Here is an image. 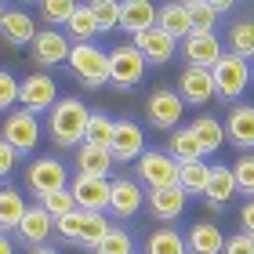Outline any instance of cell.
<instances>
[{"instance_id":"11","label":"cell","mask_w":254,"mask_h":254,"mask_svg":"<svg viewBox=\"0 0 254 254\" xmlns=\"http://www.w3.org/2000/svg\"><path fill=\"white\" fill-rule=\"evenodd\" d=\"M0 138L15 149L18 156H26V153H33L37 149V142H40V120L33 117V113H26V109H18V113H11V117L4 120V131H0Z\"/></svg>"},{"instance_id":"1","label":"cell","mask_w":254,"mask_h":254,"mask_svg":"<svg viewBox=\"0 0 254 254\" xmlns=\"http://www.w3.org/2000/svg\"><path fill=\"white\" fill-rule=\"evenodd\" d=\"M91 109L80 102L76 95L59 98L48 109V138L59 149H76V142H84V127H87Z\"/></svg>"},{"instance_id":"40","label":"cell","mask_w":254,"mask_h":254,"mask_svg":"<svg viewBox=\"0 0 254 254\" xmlns=\"http://www.w3.org/2000/svg\"><path fill=\"white\" fill-rule=\"evenodd\" d=\"M131 251H134V247H131V236H127L124 229H117V225H113L109 236L95 247V254H131Z\"/></svg>"},{"instance_id":"14","label":"cell","mask_w":254,"mask_h":254,"mask_svg":"<svg viewBox=\"0 0 254 254\" xmlns=\"http://www.w3.org/2000/svg\"><path fill=\"white\" fill-rule=\"evenodd\" d=\"M131 48L145 59V65H167V62L178 55V40H171L167 33H160V29L153 26V29L138 33V37L131 40Z\"/></svg>"},{"instance_id":"4","label":"cell","mask_w":254,"mask_h":254,"mask_svg":"<svg viewBox=\"0 0 254 254\" xmlns=\"http://www.w3.org/2000/svg\"><path fill=\"white\" fill-rule=\"evenodd\" d=\"M26 186L37 200H44V196H51V192L69 189V171H65V164L59 156H37L26 171Z\"/></svg>"},{"instance_id":"28","label":"cell","mask_w":254,"mask_h":254,"mask_svg":"<svg viewBox=\"0 0 254 254\" xmlns=\"http://www.w3.org/2000/svg\"><path fill=\"white\" fill-rule=\"evenodd\" d=\"M156 29L167 33L171 40H186L189 33H192L186 7H182V4H164V7H156Z\"/></svg>"},{"instance_id":"24","label":"cell","mask_w":254,"mask_h":254,"mask_svg":"<svg viewBox=\"0 0 254 254\" xmlns=\"http://www.w3.org/2000/svg\"><path fill=\"white\" fill-rule=\"evenodd\" d=\"M225 236L214 222H196L186 233V254H222Z\"/></svg>"},{"instance_id":"47","label":"cell","mask_w":254,"mask_h":254,"mask_svg":"<svg viewBox=\"0 0 254 254\" xmlns=\"http://www.w3.org/2000/svg\"><path fill=\"white\" fill-rule=\"evenodd\" d=\"M0 254H15V244H11V236L0 233Z\"/></svg>"},{"instance_id":"3","label":"cell","mask_w":254,"mask_h":254,"mask_svg":"<svg viewBox=\"0 0 254 254\" xmlns=\"http://www.w3.org/2000/svg\"><path fill=\"white\" fill-rule=\"evenodd\" d=\"M69 69L84 80V87H102L109 84V55L98 44H73L69 48Z\"/></svg>"},{"instance_id":"8","label":"cell","mask_w":254,"mask_h":254,"mask_svg":"<svg viewBox=\"0 0 254 254\" xmlns=\"http://www.w3.org/2000/svg\"><path fill=\"white\" fill-rule=\"evenodd\" d=\"M145 153V131L142 124H134L131 117H120L113 127V142H109V156L113 164H134Z\"/></svg>"},{"instance_id":"15","label":"cell","mask_w":254,"mask_h":254,"mask_svg":"<svg viewBox=\"0 0 254 254\" xmlns=\"http://www.w3.org/2000/svg\"><path fill=\"white\" fill-rule=\"evenodd\" d=\"M225 142L244 149V153H254V106H247V102H236L233 109H229L225 117Z\"/></svg>"},{"instance_id":"36","label":"cell","mask_w":254,"mask_h":254,"mask_svg":"<svg viewBox=\"0 0 254 254\" xmlns=\"http://www.w3.org/2000/svg\"><path fill=\"white\" fill-rule=\"evenodd\" d=\"M186 15H189V26H192V33H214V22H218V15L211 11V0H186Z\"/></svg>"},{"instance_id":"32","label":"cell","mask_w":254,"mask_h":254,"mask_svg":"<svg viewBox=\"0 0 254 254\" xmlns=\"http://www.w3.org/2000/svg\"><path fill=\"white\" fill-rule=\"evenodd\" d=\"M167 156L175 160V164H189V160H203L200 156V145H196V138L189 127H175L171 131V142H167Z\"/></svg>"},{"instance_id":"27","label":"cell","mask_w":254,"mask_h":254,"mask_svg":"<svg viewBox=\"0 0 254 254\" xmlns=\"http://www.w3.org/2000/svg\"><path fill=\"white\" fill-rule=\"evenodd\" d=\"M26 200H22V192L15 186H0V233H15L18 222H22V214H26Z\"/></svg>"},{"instance_id":"35","label":"cell","mask_w":254,"mask_h":254,"mask_svg":"<svg viewBox=\"0 0 254 254\" xmlns=\"http://www.w3.org/2000/svg\"><path fill=\"white\" fill-rule=\"evenodd\" d=\"M87 11L98 22V33L120 29V0H87Z\"/></svg>"},{"instance_id":"9","label":"cell","mask_w":254,"mask_h":254,"mask_svg":"<svg viewBox=\"0 0 254 254\" xmlns=\"http://www.w3.org/2000/svg\"><path fill=\"white\" fill-rule=\"evenodd\" d=\"M145 117L153 127L160 131H175L186 117V102L178 98V91H167V87H156L153 95L145 98Z\"/></svg>"},{"instance_id":"37","label":"cell","mask_w":254,"mask_h":254,"mask_svg":"<svg viewBox=\"0 0 254 254\" xmlns=\"http://www.w3.org/2000/svg\"><path fill=\"white\" fill-rule=\"evenodd\" d=\"M233 171V182H236V192H244L247 200H254V153H240L236 164L229 167Z\"/></svg>"},{"instance_id":"49","label":"cell","mask_w":254,"mask_h":254,"mask_svg":"<svg viewBox=\"0 0 254 254\" xmlns=\"http://www.w3.org/2000/svg\"><path fill=\"white\" fill-rule=\"evenodd\" d=\"M131 254H134V251H131Z\"/></svg>"},{"instance_id":"46","label":"cell","mask_w":254,"mask_h":254,"mask_svg":"<svg viewBox=\"0 0 254 254\" xmlns=\"http://www.w3.org/2000/svg\"><path fill=\"white\" fill-rule=\"evenodd\" d=\"M211 11H214V15H229L233 4H229V0H211Z\"/></svg>"},{"instance_id":"26","label":"cell","mask_w":254,"mask_h":254,"mask_svg":"<svg viewBox=\"0 0 254 254\" xmlns=\"http://www.w3.org/2000/svg\"><path fill=\"white\" fill-rule=\"evenodd\" d=\"M109 171H113L109 149H95V145H80V149H76V175H87V178H109Z\"/></svg>"},{"instance_id":"5","label":"cell","mask_w":254,"mask_h":254,"mask_svg":"<svg viewBox=\"0 0 254 254\" xmlns=\"http://www.w3.org/2000/svg\"><path fill=\"white\" fill-rule=\"evenodd\" d=\"M134 171H138V186H149V192L178 186V164L164 153V149H145V153L138 156Z\"/></svg>"},{"instance_id":"23","label":"cell","mask_w":254,"mask_h":254,"mask_svg":"<svg viewBox=\"0 0 254 254\" xmlns=\"http://www.w3.org/2000/svg\"><path fill=\"white\" fill-rule=\"evenodd\" d=\"M225 51L236 55V59H244V62L254 59V18L251 15L233 18V26L225 29Z\"/></svg>"},{"instance_id":"22","label":"cell","mask_w":254,"mask_h":254,"mask_svg":"<svg viewBox=\"0 0 254 254\" xmlns=\"http://www.w3.org/2000/svg\"><path fill=\"white\" fill-rule=\"evenodd\" d=\"M207 207L211 211H225V203L236 196V182H233V171H229L225 164H211V178H207Z\"/></svg>"},{"instance_id":"19","label":"cell","mask_w":254,"mask_h":254,"mask_svg":"<svg viewBox=\"0 0 254 254\" xmlns=\"http://www.w3.org/2000/svg\"><path fill=\"white\" fill-rule=\"evenodd\" d=\"M51 233H55V222H51V214L44 211L40 203L26 207V214H22V222H18V229H15V236H18L26 247H44Z\"/></svg>"},{"instance_id":"45","label":"cell","mask_w":254,"mask_h":254,"mask_svg":"<svg viewBox=\"0 0 254 254\" xmlns=\"http://www.w3.org/2000/svg\"><path fill=\"white\" fill-rule=\"evenodd\" d=\"M240 225H244V236L254 240V200H247L244 207H240Z\"/></svg>"},{"instance_id":"16","label":"cell","mask_w":254,"mask_h":254,"mask_svg":"<svg viewBox=\"0 0 254 254\" xmlns=\"http://www.w3.org/2000/svg\"><path fill=\"white\" fill-rule=\"evenodd\" d=\"M182 55H186V62L192 69H211L225 55V48H222V40H218L214 33H189V37L182 40Z\"/></svg>"},{"instance_id":"39","label":"cell","mask_w":254,"mask_h":254,"mask_svg":"<svg viewBox=\"0 0 254 254\" xmlns=\"http://www.w3.org/2000/svg\"><path fill=\"white\" fill-rule=\"evenodd\" d=\"M37 203L51 214V222H59V218H65V214H73V211H76V203H73V196H69V189L51 192V196H44V200H37Z\"/></svg>"},{"instance_id":"2","label":"cell","mask_w":254,"mask_h":254,"mask_svg":"<svg viewBox=\"0 0 254 254\" xmlns=\"http://www.w3.org/2000/svg\"><path fill=\"white\" fill-rule=\"evenodd\" d=\"M211 80H214V98L222 102H240L244 91L251 87V62L236 59V55H222L214 65H211Z\"/></svg>"},{"instance_id":"25","label":"cell","mask_w":254,"mask_h":254,"mask_svg":"<svg viewBox=\"0 0 254 254\" xmlns=\"http://www.w3.org/2000/svg\"><path fill=\"white\" fill-rule=\"evenodd\" d=\"M189 131L196 138V145H200V156H211V153H218V149L225 145V127L214 117H196L189 124Z\"/></svg>"},{"instance_id":"41","label":"cell","mask_w":254,"mask_h":254,"mask_svg":"<svg viewBox=\"0 0 254 254\" xmlns=\"http://www.w3.org/2000/svg\"><path fill=\"white\" fill-rule=\"evenodd\" d=\"M18 102V80L7 73V69H0V113L11 109Z\"/></svg>"},{"instance_id":"48","label":"cell","mask_w":254,"mask_h":254,"mask_svg":"<svg viewBox=\"0 0 254 254\" xmlns=\"http://www.w3.org/2000/svg\"><path fill=\"white\" fill-rule=\"evenodd\" d=\"M29 254H62V251L51 247V244H44V247H29Z\"/></svg>"},{"instance_id":"10","label":"cell","mask_w":254,"mask_h":254,"mask_svg":"<svg viewBox=\"0 0 254 254\" xmlns=\"http://www.w3.org/2000/svg\"><path fill=\"white\" fill-rule=\"evenodd\" d=\"M55 102H59V84L48 73H33L26 80H18V106L26 113H48Z\"/></svg>"},{"instance_id":"42","label":"cell","mask_w":254,"mask_h":254,"mask_svg":"<svg viewBox=\"0 0 254 254\" xmlns=\"http://www.w3.org/2000/svg\"><path fill=\"white\" fill-rule=\"evenodd\" d=\"M55 233H59L62 240H69V244H76V240H80V211L59 218V222H55Z\"/></svg>"},{"instance_id":"38","label":"cell","mask_w":254,"mask_h":254,"mask_svg":"<svg viewBox=\"0 0 254 254\" xmlns=\"http://www.w3.org/2000/svg\"><path fill=\"white\" fill-rule=\"evenodd\" d=\"M73 0H44V4L37 7V15L48 22V26H65L69 15H73Z\"/></svg>"},{"instance_id":"12","label":"cell","mask_w":254,"mask_h":254,"mask_svg":"<svg viewBox=\"0 0 254 254\" xmlns=\"http://www.w3.org/2000/svg\"><path fill=\"white\" fill-rule=\"evenodd\" d=\"M33 37H37V18L26 7L0 4V40L11 44V48H22V44H33Z\"/></svg>"},{"instance_id":"43","label":"cell","mask_w":254,"mask_h":254,"mask_svg":"<svg viewBox=\"0 0 254 254\" xmlns=\"http://www.w3.org/2000/svg\"><path fill=\"white\" fill-rule=\"evenodd\" d=\"M222 254H254V240L251 236H229L225 240V247H222Z\"/></svg>"},{"instance_id":"13","label":"cell","mask_w":254,"mask_h":254,"mask_svg":"<svg viewBox=\"0 0 254 254\" xmlns=\"http://www.w3.org/2000/svg\"><path fill=\"white\" fill-rule=\"evenodd\" d=\"M33 62L44 65V69H51V65H59L69 59V48H73V40L65 37L62 29H37V37H33Z\"/></svg>"},{"instance_id":"30","label":"cell","mask_w":254,"mask_h":254,"mask_svg":"<svg viewBox=\"0 0 254 254\" xmlns=\"http://www.w3.org/2000/svg\"><path fill=\"white\" fill-rule=\"evenodd\" d=\"M113 127H117V120H113L109 113H102V109H91V117H87V127H84V142H80V145L109 149V142H113Z\"/></svg>"},{"instance_id":"21","label":"cell","mask_w":254,"mask_h":254,"mask_svg":"<svg viewBox=\"0 0 254 254\" xmlns=\"http://www.w3.org/2000/svg\"><path fill=\"white\" fill-rule=\"evenodd\" d=\"M156 26V4L153 0H120V29H127L131 37Z\"/></svg>"},{"instance_id":"7","label":"cell","mask_w":254,"mask_h":254,"mask_svg":"<svg viewBox=\"0 0 254 254\" xmlns=\"http://www.w3.org/2000/svg\"><path fill=\"white\" fill-rule=\"evenodd\" d=\"M109 55V84H117V87H138L142 84V76H145V59L138 55L131 44H117Z\"/></svg>"},{"instance_id":"18","label":"cell","mask_w":254,"mask_h":254,"mask_svg":"<svg viewBox=\"0 0 254 254\" xmlns=\"http://www.w3.org/2000/svg\"><path fill=\"white\" fill-rule=\"evenodd\" d=\"M178 98L186 106H207L214 98V80H211V69H192L186 65L178 76Z\"/></svg>"},{"instance_id":"44","label":"cell","mask_w":254,"mask_h":254,"mask_svg":"<svg viewBox=\"0 0 254 254\" xmlns=\"http://www.w3.org/2000/svg\"><path fill=\"white\" fill-rule=\"evenodd\" d=\"M15 167H18V153H15V149H11V145L4 142V138H0V178H4V175H11Z\"/></svg>"},{"instance_id":"20","label":"cell","mask_w":254,"mask_h":254,"mask_svg":"<svg viewBox=\"0 0 254 254\" xmlns=\"http://www.w3.org/2000/svg\"><path fill=\"white\" fill-rule=\"evenodd\" d=\"M145 203H149V211H153L160 222H178V218L186 214L189 196L182 192L178 186H171V189H153V192L145 196Z\"/></svg>"},{"instance_id":"31","label":"cell","mask_w":254,"mask_h":254,"mask_svg":"<svg viewBox=\"0 0 254 254\" xmlns=\"http://www.w3.org/2000/svg\"><path fill=\"white\" fill-rule=\"evenodd\" d=\"M65 29H69L65 37H73V44H95V37H98V22L91 18L87 4H76V7H73V15H69Z\"/></svg>"},{"instance_id":"33","label":"cell","mask_w":254,"mask_h":254,"mask_svg":"<svg viewBox=\"0 0 254 254\" xmlns=\"http://www.w3.org/2000/svg\"><path fill=\"white\" fill-rule=\"evenodd\" d=\"M109 229H113V222L106 214H84V211H80V240H76V244L95 251L102 240L109 236Z\"/></svg>"},{"instance_id":"34","label":"cell","mask_w":254,"mask_h":254,"mask_svg":"<svg viewBox=\"0 0 254 254\" xmlns=\"http://www.w3.org/2000/svg\"><path fill=\"white\" fill-rule=\"evenodd\" d=\"M145 254H186V236L178 229H156L145 240Z\"/></svg>"},{"instance_id":"6","label":"cell","mask_w":254,"mask_h":254,"mask_svg":"<svg viewBox=\"0 0 254 254\" xmlns=\"http://www.w3.org/2000/svg\"><path fill=\"white\" fill-rule=\"evenodd\" d=\"M69 196H73L76 211H84V214H106L109 211V178L73 175V178H69Z\"/></svg>"},{"instance_id":"29","label":"cell","mask_w":254,"mask_h":254,"mask_svg":"<svg viewBox=\"0 0 254 254\" xmlns=\"http://www.w3.org/2000/svg\"><path fill=\"white\" fill-rule=\"evenodd\" d=\"M207 178H211V164L207 160H189V164H178V189L186 196H203Z\"/></svg>"},{"instance_id":"17","label":"cell","mask_w":254,"mask_h":254,"mask_svg":"<svg viewBox=\"0 0 254 254\" xmlns=\"http://www.w3.org/2000/svg\"><path fill=\"white\" fill-rule=\"evenodd\" d=\"M145 203V192L134 178H117L109 182V214L113 218H134Z\"/></svg>"}]
</instances>
